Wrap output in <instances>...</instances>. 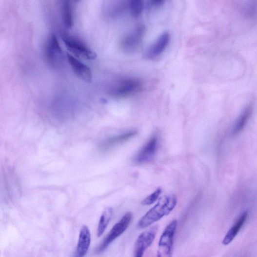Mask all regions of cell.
<instances>
[{"instance_id":"1","label":"cell","mask_w":257,"mask_h":257,"mask_svg":"<svg viewBox=\"0 0 257 257\" xmlns=\"http://www.w3.org/2000/svg\"><path fill=\"white\" fill-rule=\"evenodd\" d=\"M177 204V199L174 195H168L161 198L155 206L151 209L140 219L137 226L139 229L148 228L164 217L168 215L174 210Z\"/></svg>"},{"instance_id":"2","label":"cell","mask_w":257,"mask_h":257,"mask_svg":"<svg viewBox=\"0 0 257 257\" xmlns=\"http://www.w3.org/2000/svg\"><path fill=\"white\" fill-rule=\"evenodd\" d=\"M62 39L66 48L71 53V55L76 58L89 60L97 58V54L79 39L67 33L62 34Z\"/></svg>"},{"instance_id":"3","label":"cell","mask_w":257,"mask_h":257,"mask_svg":"<svg viewBox=\"0 0 257 257\" xmlns=\"http://www.w3.org/2000/svg\"><path fill=\"white\" fill-rule=\"evenodd\" d=\"M143 82L137 78H128L117 83L111 91V95L119 98L132 96L142 91Z\"/></svg>"},{"instance_id":"4","label":"cell","mask_w":257,"mask_h":257,"mask_svg":"<svg viewBox=\"0 0 257 257\" xmlns=\"http://www.w3.org/2000/svg\"><path fill=\"white\" fill-rule=\"evenodd\" d=\"M45 53L46 59L51 66L59 68L64 64L65 56L55 34H51L48 38Z\"/></svg>"},{"instance_id":"5","label":"cell","mask_w":257,"mask_h":257,"mask_svg":"<svg viewBox=\"0 0 257 257\" xmlns=\"http://www.w3.org/2000/svg\"><path fill=\"white\" fill-rule=\"evenodd\" d=\"M178 221L175 219L171 221L164 229L159 239L157 257H172Z\"/></svg>"},{"instance_id":"6","label":"cell","mask_w":257,"mask_h":257,"mask_svg":"<svg viewBox=\"0 0 257 257\" xmlns=\"http://www.w3.org/2000/svg\"><path fill=\"white\" fill-rule=\"evenodd\" d=\"M132 217L131 212L126 213L113 227L104 240L98 246L95 253L99 254L104 252L117 238L122 235L129 227Z\"/></svg>"},{"instance_id":"7","label":"cell","mask_w":257,"mask_h":257,"mask_svg":"<svg viewBox=\"0 0 257 257\" xmlns=\"http://www.w3.org/2000/svg\"><path fill=\"white\" fill-rule=\"evenodd\" d=\"M145 32L143 25H140L128 34L120 42V47L124 52L132 53L139 47Z\"/></svg>"},{"instance_id":"8","label":"cell","mask_w":257,"mask_h":257,"mask_svg":"<svg viewBox=\"0 0 257 257\" xmlns=\"http://www.w3.org/2000/svg\"><path fill=\"white\" fill-rule=\"evenodd\" d=\"M158 231V227L154 226L140 235L135 245L134 257H143L145 251L155 239Z\"/></svg>"},{"instance_id":"9","label":"cell","mask_w":257,"mask_h":257,"mask_svg":"<svg viewBox=\"0 0 257 257\" xmlns=\"http://www.w3.org/2000/svg\"><path fill=\"white\" fill-rule=\"evenodd\" d=\"M171 36L165 32L146 50L144 57L148 60H153L161 56L169 45Z\"/></svg>"},{"instance_id":"10","label":"cell","mask_w":257,"mask_h":257,"mask_svg":"<svg viewBox=\"0 0 257 257\" xmlns=\"http://www.w3.org/2000/svg\"><path fill=\"white\" fill-rule=\"evenodd\" d=\"M67 58L73 71L78 78L85 82H91L93 75L87 65L71 54H67Z\"/></svg>"},{"instance_id":"11","label":"cell","mask_w":257,"mask_h":257,"mask_svg":"<svg viewBox=\"0 0 257 257\" xmlns=\"http://www.w3.org/2000/svg\"><path fill=\"white\" fill-rule=\"evenodd\" d=\"M158 146V139L154 136L145 144L137 154L135 158L136 163H144L151 160L155 156Z\"/></svg>"},{"instance_id":"12","label":"cell","mask_w":257,"mask_h":257,"mask_svg":"<svg viewBox=\"0 0 257 257\" xmlns=\"http://www.w3.org/2000/svg\"><path fill=\"white\" fill-rule=\"evenodd\" d=\"M91 236L87 226L82 227L74 257H84L87 254L91 244Z\"/></svg>"},{"instance_id":"13","label":"cell","mask_w":257,"mask_h":257,"mask_svg":"<svg viewBox=\"0 0 257 257\" xmlns=\"http://www.w3.org/2000/svg\"><path fill=\"white\" fill-rule=\"evenodd\" d=\"M135 130L112 136L99 145V148L101 150L106 151L112 147L130 139L137 134Z\"/></svg>"},{"instance_id":"14","label":"cell","mask_w":257,"mask_h":257,"mask_svg":"<svg viewBox=\"0 0 257 257\" xmlns=\"http://www.w3.org/2000/svg\"><path fill=\"white\" fill-rule=\"evenodd\" d=\"M247 217L248 213L245 212L238 218L225 236L223 241H222V244L227 246L234 241V239L245 224Z\"/></svg>"},{"instance_id":"15","label":"cell","mask_w":257,"mask_h":257,"mask_svg":"<svg viewBox=\"0 0 257 257\" xmlns=\"http://www.w3.org/2000/svg\"><path fill=\"white\" fill-rule=\"evenodd\" d=\"M62 20L64 26L70 29L74 23V11L72 4L69 1H62L61 5Z\"/></svg>"},{"instance_id":"16","label":"cell","mask_w":257,"mask_h":257,"mask_svg":"<svg viewBox=\"0 0 257 257\" xmlns=\"http://www.w3.org/2000/svg\"><path fill=\"white\" fill-rule=\"evenodd\" d=\"M113 209L111 207L107 208L102 213L99 221L97 228V236L101 237L107 229L113 215Z\"/></svg>"},{"instance_id":"17","label":"cell","mask_w":257,"mask_h":257,"mask_svg":"<svg viewBox=\"0 0 257 257\" xmlns=\"http://www.w3.org/2000/svg\"><path fill=\"white\" fill-rule=\"evenodd\" d=\"M252 108L248 107L238 119L233 130V134L236 135L244 128L252 113Z\"/></svg>"},{"instance_id":"18","label":"cell","mask_w":257,"mask_h":257,"mask_svg":"<svg viewBox=\"0 0 257 257\" xmlns=\"http://www.w3.org/2000/svg\"><path fill=\"white\" fill-rule=\"evenodd\" d=\"M131 15L134 18H138L142 14L144 8V2L141 0H132L127 5Z\"/></svg>"},{"instance_id":"19","label":"cell","mask_w":257,"mask_h":257,"mask_svg":"<svg viewBox=\"0 0 257 257\" xmlns=\"http://www.w3.org/2000/svg\"><path fill=\"white\" fill-rule=\"evenodd\" d=\"M162 193L160 188L145 198L141 202L143 205H149L155 202L159 198Z\"/></svg>"},{"instance_id":"20","label":"cell","mask_w":257,"mask_h":257,"mask_svg":"<svg viewBox=\"0 0 257 257\" xmlns=\"http://www.w3.org/2000/svg\"><path fill=\"white\" fill-rule=\"evenodd\" d=\"M164 3L162 0H152L149 2V5L152 7H158L163 5Z\"/></svg>"}]
</instances>
